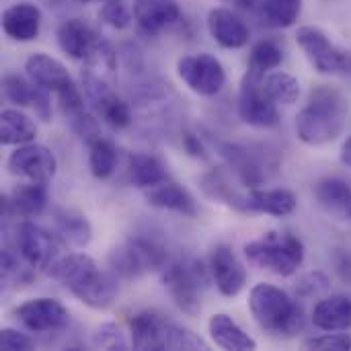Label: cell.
Masks as SVG:
<instances>
[{"instance_id": "6da1fadb", "label": "cell", "mask_w": 351, "mask_h": 351, "mask_svg": "<svg viewBox=\"0 0 351 351\" xmlns=\"http://www.w3.org/2000/svg\"><path fill=\"white\" fill-rule=\"evenodd\" d=\"M45 274L64 284L74 298L95 311L109 308L119 292V278L111 269L103 271L86 253L62 255Z\"/></svg>"}, {"instance_id": "7a4b0ae2", "label": "cell", "mask_w": 351, "mask_h": 351, "mask_svg": "<svg viewBox=\"0 0 351 351\" xmlns=\"http://www.w3.org/2000/svg\"><path fill=\"white\" fill-rule=\"evenodd\" d=\"M346 117L348 103L343 95L331 86H317L296 115V136L306 146H325L341 136Z\"/></svg>"}, {"instance_id": "3957f363", "label": "cell", "mask_w": 351, "mask_h": 351, "mask_svg": "<svg viewBox=\"0 0 351 351\" xmlns=\"http://www.w3.org/2000/svg\"><path fill=\"white\" fill-rule=\"evenodd\" d=\"M249 311L257 327L274 337L290 339L304 329L302 306L282 288L257 284L249 292Z\"/></svg>"}, {"instance_id": "277c9868", "label": "cell", "mask_w": 351, "mask_h": 351, "mask_svg": "<svg viewBox=\"0 0 351 351\" xmlns=\"http://www.w3.org/2000/svg\"><path fill=\"white\" fill-rule=\"evenodd\" d=\"M132 348L138 351L208 350V343L193 331L177 325L158 311H140L130 319Z\"/></svg>"}, {"instance_id": "5b68a950", "label": "cell", "mask_w": 351, "mask_h": 351, "mask_svg": "<svg viewBox=\"0 0 351 351\" xmlns=\"http://www.w3.org/2000/svg\"><path fill=\"white\" fill-rule=\"evenodd\" d=\"M304 243L292 232H265L245 245V257L251 265L267 269L280 278L294 276L304 263Z\"/></svg>"}, {"instance_id": "8992f818", "label": "cell", "mask_w": 351, "mask_h": 351, "mask_svg": "<svg viewBox=\"0 0 351 351\" xmlns=\"http://www.w3.org/2000/svg\"><path fill=\"white\" fill-rule=\"evenodd\" d=\"M169 251L148 237H130L109 253V267L119 280H138L165 269Z\"/></svg>"}, {"instance_id": "52a82bcc", "label": "cell", "mask_w": 351, "mask_h": 351, "mask_svg": "<svg viewBox=\"0 0 351 351\" xmlns=\"http://www.w3.org/2000/svg\"><path fill=\"white\" fill-rule=\"evenodd\" d=\"M208 271L202 261H173L162 269V286L173 304L185 317H197L202 311L204 290L208 286Z\"/></svg>"}, {"instance_id": "ba28073f", "label": "cell", "mask_w": 351, "mask_h": 351, "mask_svg": "<svg viewBox=\"0 0 351 351\" xmlns=\"http://www.w3.org/2000/svg\"><path fill=\"white\" fill-rule=\"evenodd\" d=\"M296 43L319 74L343 76L351 80V51L335 45L329 35L315 25L298 27Z\"/></svg>"}, {"instance_id": "9c48e42d", "label": "cell", "mask_w": 351, "mask_h": 351, "mask_svg": "<svg viewBox=\"0 0 351 351\" xmlns=\"http://www.w3.org/2000/svg\"><path fill=\"white\" fill-rule=\"evenodd\" d=\"M14 245L35 269L43 271H47L62 255H66L64 249L68 247L58 232H49L31 220H25L16 226Z\"/></svg>"}, {"instance_id": "30bf717a", "label": "cell", "mask_w": 351, "mask_h": 351, "mask_svg": "<svg viewBox=\"0 0 351 351\" xmlns=\"http://www.w3.org/2000/svg\"><path fill=\"white\" fill-rule=\"evenodd\" d=\"M239 117L243 123L257 130H271L280 125L278 103L267 97L263 88V76L245 72L239 90Z\"/></svg>"}, {"instance_id": "8fae6325", "label": "cell", "mask_w": 351, "mask_h": 351, "mask_svg": "<svg viewBox=\"0 0 351 351\" xmlns=\"http://www.w3.org/2000/svg\"><path fill=\"white\" fill-rule=\"evenodd\" d=\"M177 74L189 90L202 97H214L226 84V70L212 53H189L179 58Z\"/></svg>"}, {"instance_id": "7c38bea8", "label": "cell", "mask_w": 351, "mask_h": 351, "mask_svg": "<svg viewBox=\"0 0 351 351\" xmlns=\"http://www.w3.org/2000/svg\"><path fill=\"white\" fill-rule=\"evenodd\" d=\"M218 150H220V156L226 160L228 169L239 179V183L249 189L259 187L267 179L269 167H276V162H269L263 150H255L247 144L222 142Z\"/></svg>"}, {"instance_id": "4fadbf2b", "label": "cell", "mask_w": 351, "mask_h": 351, "mask_svg": "<svg viewBox=\"0 0 351 351\" xmlns=\"http://www.w3.org/2000/svg\"><path fill=\"white\" fill-rule=\"evenodd\" d=\"M12 315L31 333H58L70 325L68 308L56 298H31L19 304Z\"/></svg>"}, {"instance_id": "5bb4252c", "label": "cell", "mask_w": 351, "mask_h": 351, "mask_svg": "<svg viewBox=\"0 0 351 351\" xmlns=\"http://www.w3.org/2000/svg\"><path fill=\"white\" fill-rule=\"evenodd\" d=\"M6 169L12 177H21L27 181L49 183V179L58 171V160L47 146L29 142L16 146L6 160Z\"/></svg>"}, {"instance_id": "9a60e30c", "label": "cell", "mask_w": 351, "mask_h": 351, "mask_svg": "<svg viewBox=\"0 0 351 351\" xmlns=\"http://www.w3.org/2000/svg\"><path fill=\"white\" fill-rule=\"evenodd\" d=\"M210 276L218 292L226 298L239 296L247 286V269L232 251V247L220 243L210 253Z\"/></svg>"}, {"instance_id": "2e32d148", "label": "cell", "mask_w": 351, "mask_h": 351, "mask_svg": "<svg viewBox=\"0 0 351 351\" xmlns=\"http://www.w3.org/2000/svg\"><path fill=\"white\" fill-rule=\"evenodd\" d=\"M134 21L140 33L156 37L181 21L179 0H134Z\"/></svg>"}, {"instance_id": "e0dca14e", "label": "cell", "mask_w": 351, "mask_h": 351, "mask_svg": "<svg viewBox=\"0 0 351 351\" xmlns=\"http://www.w3.org/2000/svg\"><path fill=\"white\" fill-rule=\"evenodd\" d=\"M206 25H208L212 39L224 49H241L249 43V37H251L249 25L232 8L214 6L208 12Z\"/></svg>"}, {"instance_id": "ac0fdd59", "label": "cell", "mask_w": 351, "mask_h": 351, "mask_svg": "<svg viewBox=\"0 0 351 351\" xmlns=\"http://www.w3.org/2000/svg\"><path fill=\"white\" fill-rule=\"evenodd\" d=\"M47 206V183L27 181L16 185L8 195L2 197L4 218H35Z\"/></svg>"}, {"instance_id": "d6986e66", "label": "cell", "mask_w": 351, "mask_h": 351, "mask_svg": "<svg viewBox=\"0 0 351 351\" xmlns=\"http://www.w3.org/2000/svg\"><path fill=\"white\" fill-rule=\"evenodd\" d=\"M56 37H58L60 49L68 58L80 60V62H84L99 47V43L103 41L97 35V31L90 25H86L84 21H80V19H68V21H64L58 27Z\"/></svg>"}, {"instance_id": "ffe728a7", "label": "cell", "mask_w": 351, "mask_h": 351, "mask_svg": "<svg viewBox=\"0 0 351 351\" xmlns=\"http://www.w3.org/2000/svg\"><path fill=\"white\" fill-rule=\"evenodd\" d=\"M2 31L6 37L19 43H27L39 37L41 31V10L33 2L10 4L2 12Z\"/></svg>"}, {"instance_id": "44dd1931", "label": "cell", "mask_w": 351, "mask_h": 351, "mask_svg": "<svg viewBox=\"0 0 351 351\" xmlns=\"http://www.w3.org/2000/svg\"><path fill=\"white\" fill-rule=\"evenodd\" d=\"M298 202L296 195L290 189L284 187H274V189H249L247 199H245V212L249 214H267L276 218H286L294 214Z\"/></svg>"}, {"instance_id": "7402d4cb", "label": "cell", "mask_w": 351, "mask_h": 351, "mask_svg": "<svg viewBox=\"0 0 351 351\" xmlns=\"http://www.w3.org/2000/svg\"><path fill=\"white\" fill-rule=\"evenodd\" d=\"M25 70H27V76L33 82L49 88L56 95L74 84V80H72L70 72L66 70V66L60 60H56V58H51L47 53H31L27 58V62H25Z\"/></svg>"}, {"instance_id": "603a6c76", "label": "cell", "mask_w": 351, "mask_h": 351, "mask_svg": "<svg viewBox=\"0 0 351 351\" xmlns=\"http://www.w3.org/2000/svg\"><path fill=\"white\" fill-rule=\"evenodd\" d=\"M317 204L335 220L351 222V185L343 179L327 177L313 187Z\"/></svg>"}, {"instance_id": "cb8c5ba5", "label": "cell", "mask_w": 351, "mask_h": 351, "mask_svg": "<svg viewBox=\"0 0 351 351\" xmlns=\"http://www.w3.org/2000/svg\"><path fill=\"white\" fill-rule=\"evenodd\" d=\"M146 193V202L152 206V208H158V210H169V212H177L181 216H187V218H193L197 216V202L195 197L179 183L167 179L162 181L160 185L144 191Z\"/></svg>"}, {"instance_id": "d4e9b609", "label": "cell", "mask_w": 351, "mask_h": 351, "mask_svg": "<svg viewBox=\"0 0 351 351\" xmlns=\"http://www.w3.org/2000/svg\"><path fill=\"white\" fill-rule=\"evenodd\" d=\"M208 331L212 341L226 351H253L257 350V341L228 315L216 313L208 321Z\"/></svg>"}, {"instance_id": "484cf974", "label": "cell", "mask_w": 351, "mask_h": 351, "mask_svg": "<svg viewBox=\"0 0 351 351\" xmlns=\"http://www.w3.org/2000/svg\"><path fill=\"white\" fill-rule=\"evenodd\" d=\"M313 325L321 331L351 329V298L343 294L323 298L313 311Z\"/></svg>"}, {"instance_id": "4316f807", "label": "cell", "mask_w": 351, "mask_h": 351, "mask_svg": "<svg viewBox=\"0 0 351 351\" xmlns=\"http://www.w3.org/2000/svg\"><path fill=\"white\" fill-rule=\"evenodd\" d=\"M199 187L204 191L206 197H210L212 202H218V204H224L237 212H245V199H247V193H241L232 181H230V175L224 171V169H212L208 173L202 175L199 179Z\"/></svg>"}, {"instance_id": "83f0119b", "label": "cell", "mask_w": 351, "mask_h": 351, "mask_svg": "<svg viewBox=\"0 0 351 351\" xmlns=\"http://www.w3.org/2000/svg\"><path fill=\"white\" fill-rule=\"evenodd\" d=\"M128 175H130L132 185L142 189V191H148V189H152V187H156L169 179L162 160L156 158L154 154H148V152H138V154L130 156Z\"/></svg>"}, {"instance_id": "f1b7e54d", "label": "cell", "mask_w": 351, "mask_h": 351, "mask_svg": "<svg viewBox=\"0 0 351 351\" xmlns=\"http://www.w3.org/2000/svg\"><path fill=\"white\" fill-rule=\"evenodd\" d=\"M56 230L68 247L84 249L93 241V226L88 218L72 208L56 212Z\"/></svg>"}, {"instance_id": "f546056e", "label": "cell", "mask_w": 351, "mask_h": 351, "mask_svg": "<svg viewBox=\"0 0 351 351\" xmlns=\"http://www.w3.org/2000/svg\"><path fill=\"white\" fill-rule=\"evenodd\" d=\"M37 125L19 109H2L0 113V142L2 146H21L33 142Z\"/></svg>"}, {"instance_id": "4dcf8cb0", "label": "cell", "mask_w": 351, "mask_h": 351, "mask_svg": "<svg viewBox=\"0 0 351 351\" xmlns=\"http://www.w3.org/2000/svg\"><path fill=\"white\" fill-rule=\"evenodd\" d=\"M35 278V267L23 257L16 245H4L2 249V282L6 286H27Z\"/></svg>"}, {"instance_id": "1f68e13d", "label": "cell", "mask_w": 351, "mask_h": 351, "mask_svg": "<svg viewBox=\"0 0 351 351\" xmlns=\"http://www.w3.org/2000/svg\"><path fill=\"white\" fill-rule=\"evenodd\" d=\"M117 167V148L107 138H95L88 142V169L95 179H109Z\"/></svg>"}, {"instance_id": "d6a6232c", "label": "cell", "mask_w": 351, "mask_h": 351, "mask_svg": "<svg viewBox=\"0 0 351 351\" xmlns=\"http://www.w3.org/2000/svg\"><path fill=\"white\" fill-rule=\"evenodd\" d=\"M302 14V0H263L261 16L274 29H288L298 23Z\"/></svg>"}, {"instance_id": "836d02e7", "label": "cell", "mask_w": 351, "mask_h": 351, "mask_svg": "<svg viewBox=\"0 0 351 351\" xmlns=\"http://www.w3.org/2000/svg\"><path fill=\"white\" fill-rule=\"evenodd\" d=\"M263 88L267 97L278 105H292L300 99V82L288 72L276 70L263 76Z\"/></svg>"}, {"instance_id": "e575fe53", "label": "cell", "mask_w": 351, "mask_h": 351, "mask_svg": "<svg viewBox=\"0 0 351 351\" xmlns=\"http://www.w3.org/2000/svg\"><path fill=\"white\" fill-rule=\"evenodd\" d=\"M282 62H284V49L276 41L263 39L253 45V49L249 53L247 72L255 74V76H265V74L274 72Z\"/></svg>"}, {"instance_id": "d590c367", "label": "cell", "mask_w": 351, "mask_h": 351, "mask_svg": "<svg viewBox=\"0 0 351 351\" xmlns=\"http://www.w3.org/2000/svg\"><path fill=\"white\" fill-rule=\"evenodd\" d=\"M2 93L4 99L16 107H31L35 95V82L19 76V74H4L2 76Z\"/></svg>"}, {"instance_id": "8d00e7d4", "label": "cell", "mask_w": 351, "mask_h": 351, "mask_svg": "<svg viewBox=\"0 0 351 351\" xmlns=\"http://www.w3.org/2000/svg\"><path fill=\"white\" fill-rule=\"evenodd\" d=\"M99 19L111 27V29H128L134 21V10L128 6L125 0H105L101 12H99Z\"/></svg>"}, {"instance_id": "74e56055", "label": "cell", "mask_w": 351, "mask_h": 351, "mask_svg": "<svg viewBox=\"0 0 351 351\" xmlns=\"http://www.w3.org/2000/svg\"><path fill=\"white\" fill-rule=\"evenodd\" d=\"M93 346L97 350H128L130 341L123 333V329L115 323H103L101 327H97V331L93 333Z\"/></svg>"}, {"instance_id": "f35d334b", "label": "cell", "mask_w": 351, "mask_h": 351, "mask_svg": "<svg viewBox=\"0 0 351 351\" xmlns=\"http://www.w3.org/2000/svg\"><path fill=\"white\" fill-rule=\"evenodd\" d=\"M306 350L317 351H350L351 335L350 333H337V331H325L319 337H311L302 343Z\"/></svg>"}, {"instance_id": "ab89813d", "label": "cell", "mask_w": 351, "mask_h": 351, "mask_svg": "<svg viewBox=\"0 0 351 351\" xmlns=\"http://www.w3.org/2000/svg\"><path fill=\"white\" fill-rule=\"evenodd\" d=\"M329 288H331V280H329V276L323 274V271H311V274L302 276V278L296 282V286H294L296 294L302 296V298L321 296V294H325Z\"/></svg>"}, {"instance_id": "60d3db41", "label": "cell", "mask_w": 351, "mask_h": 351, "mask_svg": "<svg viewBox=\"0 0 351 351\" xmlns=\"http://www.w3.org/2000/svg\"><path fill=\"white\" fill-rule=\"evenodd\" d=\"M0 348L2 351H29L33 350V339L19 329L4 327L0 331Z\"/></svg>"}, {"instance_id": "b9f144b4", "label": "cell", "mask_w": 351, "mask_h": 351, "mask_svg": "<svg viewBox=\"0 0 351 351\" xmlns=\"http://www.w3.org/2000/svg\"><path fill=\"white\" fill-rule=\"evenodd\" d=\"M49 93H51L49 88L35 82V95H33L31 109L35 111V115L41 121H51V97H49Z\"/></svg>"}, {"instance_id": "7bdbcfd3", "label": "cell", "mask_w": 351, "mask_h": 351, "mask_svg": "<svg viewBox=\"0 0 351 351\" xmlns=\"http://www.w3.org/2000/svg\"><path fill=\"white\" fill-rule=\"evenodd\" d=\"M183 148L193 158H206V146H204L202 138L195 136V134H191V132H185L183 134Z\"/></svg>"}, {"instance_id": "ee69618b", "label": "cell", "mask_w": 351, "mask_h": 351, "mask_svg": "<svg viewBox=\"0 0 351 351\" xmlns=\"http://www.w3.org/2000/svg\"><path fill=\"white\" fill-rule=\"evenodd\" d=\"M339 158H341V162H343L346 167H350L351 169V136L343 142L341 152H339Z\"/></svg>"}, {"instance_id": "f6af8a7d", "label": "cell", "mask_w": 351, "mask_h": 351, "mask_svg": "<svg viewBox=\"0 0 351 351\" xmlns=\"http://www.w3.org/2000/svg\"><path fill=\"white\" fill-rule=\"evenodd\" d=\"M226 2H230V4H237V6H241V8H249L255 0H226Z\"/></svg>"}, {"instance_id": "bcb514c9", "label": "cell", "mask_w": 351, "mask_h": 351, "mask_svg": "<svg viewBox=\"0 0 351 351\" xmlns=\"http://www.w3.org/2000/svg\"><path fill=\"white\" fill-rule=\"evenodd\" d=\"M76 2H82V4H88V2H105V0H76Z\"/></svg>"}, {"instance_id": "7dc6e473", "label": "cell", "mask_w": 351, "mask_h": 351, "mask_svg": "<svg viewBox=\"0 0 351 351\" xmlns=\"http://www.w3.org/2000/svg\"><path fill=\"white\" fill-rule=\"evenodd\" d=\"M45 2H49V4H60L62 0H45Z\"/></svg>"}]
</instances>
